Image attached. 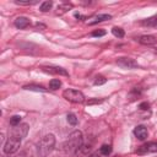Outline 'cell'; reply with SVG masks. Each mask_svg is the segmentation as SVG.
<instances>
[{
    "mask_svg": "<svg viewBox=\"0 0 157 157\" xmlns=\"http://www.w3.org/2000/svg\"><path fill=\"white\" fill-rule=\"evenodd\" d=\"M27 132H28V124H26V123H22L17 126H13L11 134L9 135V137L4 145V152L6 155L15 153L18 150L21 141L27 135Z\"/></svg>",
    "mask_w": 157,
    "mask_h": 157,
    "instance_id": "obj_1",
    "label": "cell"
},
{
    "mask_svg": "<svg viewBox=\"0 0 157 157\" xmlns=\"http://www.w3.org/2000/svg\"><path fill=\"white\" fill-rule=\"evenodd\" d=\"M83 145V136L80 130H74L64 142V151L69 155H76L80 152Z\"/></svg>",
    "mask_w": 157,
    "mask_h": 157,
    "instance_id": "obj_2",
    "label": "cell"
},
{
    "mask_svg": "<svg viewBox=\"0 0 157 157\" xmlns=\"http://www.w3.org/2000/svg\"><path fill=\"white\" fill-rule=\"evenodd\" d=\"M55 146V136L53 134H48L40 139L37 145V153L39 157H47Z\"/></svg>",
    "mask_w": 157,
    "mask_h": 157,
    "instance_id": "obj_3",
    "label": "cell"
},
{
    "mask_svg": "<svg viewBox=\"0 0 157 157\" xmlns=\"http://www.w3.org/2000/svg\"><path fill=\"white\" fill-rule=\"evenodd\" d=\"M63 97L72 103H82L85 101V96L81 91L78 90H74V88H67L63 92Z\"/></svg>",
    "mask_w": 157,
    "mask_h": 157,
    "instance_id": "obj_4",
    "label": "cell"
},
{
    "mask_svg": "<svg viewBox=\"0 0 157 157\" xmlns=\"http://www.w3.org/2000/svg\"><path fill=\"white\" fill-rule=\"evenodd\" d=\"M117 64L123 67V69H134V67H137L139 64L137 61H135L132 58H128V56H120L117 59Z\"/></svg>",
    "mask_w": 157,
    "mask_h": 157,
    "instance_id": "obj_5",
    "label": "cell"
},
{
    "mask_svg": "<svg viewBox=\"0 0 157 157\" xmlns=\"http://www.w3.org/2000/svg\"><path fill=\"white\" fill-rule=\"evenodd\" d=\"M153 152H157V142H147L136 150V153L139 155H146V153H153Z\"/></svg>",
    "mask_w": 157,
    "mask_h": 157,
    "instance_id": "obj_6",
    "label": "cell"
},
{
    "mask_svg": "<svg viewBox=\"0 0 157 157\" xmlns=\"http://www.w3.org/2000/svg\"><path fill=\"white\" fill-rule=\"evenodd\" d=\"M137 40L140 44H144V45H153L157 43V37L152 34H142L137 38Z\"/></svg>",
    "mask_w": 157,
    "mask_h": 157,
    "instance_id": "obj_7",
    "label": "cell"
},
{
    "mask_svg": "<svg viewBox=\"0 0 157 157\" xmlns=\"http://www.w3.org/2000/svg\"><path fill=\"white\" fill-rule=\"evenodd\" d=\"M134 135H135L136 139H139V140H146L147 136H148V131H147V129H146L144 125H137V126L134 129Z\"/></svg>",
    "mask_w": 157,
    "mask_h": 157,
    "instance_id": "obj_8",
    "label": "cell"
},
{
    "mask_svg": "<svg viewBox=\"0 0 157 157\" xmlns=\"http://www.w3.org/2000/svg\"><path fill=\"white\" fill-rule=\"evenodd\" d=\"M13 25H15L16 28L23 29V28H27V27L31 25V21H29V18H27V17H25V16H20V17H17V18L15 20Z\"/></svg>",
    "mask_w": 157,
    "mask_h": 157,
    "instance_id": "obj_9",
    "label": "cell"
},
{
    "mask_svg": "<svg viewBox=\"0 0 157 157\" xmlns=\"http://www.w3.org/2000/svg\"><path fill=\"white\" fill-rule=\"evenodd\" d=\"M112 18V16L110 15H108V13H99V15H96V16H93L87 23L90 25V26H92V25H96V23H99V22H103V21H107V20H110Z\"/></svg>",
    "mask_w": 157,
    "mask_h": 157,
    "instance_id": "obj_10",
    "label": "cell"
},
{
    "mask_svg": "<svg viewBox=\"0 0 157 157\" xmlns=\"http://www.w3.org/2000/svg\"><path fill=\"white\" fill-rule=\"evenodd\" d=\"M43 70L47 71V72H50V74H60V75H64V76L69 75L63 67H59V66H43Z\"/></svg>",
    "mask_w": 157,
    "mask_h": 157,
    "instance_id": "obj_11",
    "label": "cell"
},
{
    "mask_svg": "<svg viewBox=\"0 0 157 157\" xmlns=\"http://www.w3.org/2000/svg\"><path fill=\"white\" fill-rule=\"evenodd\" d=\"M142 25L157 28V16H153V17H150V18H147V20H145V21H142Z\"/></svg>",
    "mask_w": 157,
    "mask_h": 157,
    "instance_id": "obj_12",
    "label": "cell"
},
{
    "mask_svg": "<svg viewBox=\"0 0 157 157\" xmlns=\"http://www.w3.org/2000/svg\"><path fill=\"white\" fill-rule=\"evenodd\" d=\"M112 152V146L110 145H102L99 147V155L102 156H108Z\"/></svg>",
    "mask_w": 157,
    "mask_h": 157,
    "instance_id": "obj_13",
    "label": "cell"
},
{
    "mask_svg": "<svg viewBox=\"0 0 157 157\" xmlns=\"http://www.w3.org/2000/svg\"><path fill=\"white\" fill-rule=\"evenodd\" d=\"M71 7H72L71 4H63V5H59V6H58V11H56V13H58V15H63L64 12H66L67 10H70Z\"/></svg>",
    "mask_w": 157,
    "mask_h": 157,
    "instance_id": "obj_14",
    "label": "cell"
},
{
    "mask_svg": "<svg viewBox=\"0 0 157 157\" xmlns=\"http://www.w3.org/2000/svg\"><path fill=\"white\" fill-rule=\"evenodd\" d=\"M52 6H53V2H52V1H44V2L40 4L39 10H40L42 12H47V11H49V10L52 9Z\"/></svg>",
    "mask_w": 157,
    "mask_h": 157,
    "instance_id": "obj_15",
    "label": "cell"
},
{
    "mask_svg": "<svg viewBox=\"0 0 157 157\" xmlns=\"http://www.w3.org/2000/svg\"><path fill=\"white\" fill-rule=\"evenodd\" d=\"M112 33L115 36V37H118V38H123L124 37V34H125V32H124V29L123 28H120V27H113V29H112Z\"/></svg>",
    "mask_w": 157,
    "mask_h": 157,
    "instance_id": "obj_16",
    "label": "cell"
},
{
    "mask_svg": "<svg viewBox=\"0 0 157 157\" xmlns=\"http://www.w3.org/2000/svg\"><path fill=\"white\" fill-rule=\"evenodd\" d=\"M60 86H61V81L59 78H53L49 82V88L50 90H58Z\"/></svg>",
    "mask_w": 157,
    "mask_h": 157,
    "instance_id": "obj_17",
    "label": "cell"
},
{
    "mask_svg": "<svg viewBox=\"0 0 157 157\" xmlns=\"http://www.w3.org/2000/svg\"><path fill=\"white\" fill-rule=\"evenodd\" d=\"M23 88L25 90H31V91H42V92L47 91L43 86H38V85H27V86H23Z\"/></svg>",
    "mask_w": 157,
    "mask_h": 157,
    "instance_id": "obj_18",
    "label": "cell"
},
{
    "mask_svg": "<svg viewBox=\"0 0 157 157\" xmlns=\"http://www.w3.org/2000/svg\"><path fill=\"white\" fill-rule=\"evenodd\" d=\"M66 118H67V123H69V124H71V125H77L78 119H77V117H76L74 113H69Z\"/></svg>",
    "mask_w": 157,
    "mask_h": 157,
    "instance_id": "obj_19",
    "label": "cell"
},
{
    "mask_svg": "<svg viewBox=\"0 0 157 157\" xmlns=\"http://www.w3.org/2000/svg\"><path fill=\"white\" fill-rule=\"evenodd\" d=\"M21 124V117L20 115H13L10 118V125L11 126H17Z\"/></svg>",
    "mask_w": 157,
    "mask_h": 157,
    "instance_id": "obj_20",
    "label": "cell"
},
{
    "mask_svg": "<svg viewBox=\"0 0 157 157\" xmlns=\"http://www.w3.org/2000/svg\"><path fill=\"white\" fill-rule=\"evenodd\" d=\"M105 77H103V76H97L96 77V80H94V85L96 86H99V85H103V83H105Z\"/></svg>",
    "mask_w": 157,
    "mask_h": 157,
    "instance_id": "obj_21",
    "label": "cell"
},
{
    "mask_svg": "<svg viewBox=\"0 0 157 157\" xmlns=\"http://www.w3.org/2000/svg\"><path fill=\"white\" fill-rule=\"evenodd\" d=\"M91 34H92L93 37H102V36L105 34V31H104V29H96V31H93Z\"/></svg>",
    "mask_w": 157,
    "mask_h": 157,
    "instance_id": "obj_22",
    "label": "cell"
},
{
    "mask_svg": "<svg viewBox=\"0 0 157 157\" xmlns=\"http://www.w3.org/2000/svg\"><path fill=\"white\" fill-rule=\"evenodd\" d=\"M17 5H33V4H36L37 1L36 0H33V1H20V0H16L15 1Z\"/></svg>",
    "mask_w": 157,
    "mask_h": 157,
    "instance_id": "obj_23",
    "label": "cell"
},
{
    "mask_svg": "<svg viewBox=\"0 0 157 157\" xmlns=\"http://www.w3.org/2000/svg\"><path fill=\"white\" fill-rule=\"evenodd\" d=\"M148 107H150V104H148L147 102H144V103L140 104V108H141V109H148Z\"/></svg>",
    "mask_w": 157,
    "mask_h": 157,
    "instance_id": "obj_24",
    "label": "cell"
},
{
    "mask_svg": "<svg viewBox=\"0 0 157 157\" xmlns=\"http://www.w3.org/2000/svg\"><path fill=\"white\" fill-rule=\"evenodd\" d=\"M99 102H102V101H98V99H96V101H88V104H92V103H99Z\"/></svg>",
    "mask_w": 157,
    "mask_h": 157,
    "instance_id": "obj_25",
    "label": "cell"
},
{
    "mask_svg": "<svg viewBox=\"0 0 157 157\" xmlns=\"http://www.w3.org/2000/svg\"><path fill=\"white\" fill-rule=\"evenodd\" d=\"M97 156H98V153H93V155H91L90 157H97Z\"/></svg>",
    "mask_w": 157,
    "mask_h": 157,
    "instance_id": "obj_26",
    "label": "cell"
},
{
    "mask_svg": "<svg viewBox=\"0 0 157 157\" xmlns=\"http://www.w3.org/2000/svg\"><path fill=\"white\" fill-rule=\"evenodd\" d=\"M156 53H157V50H156Z\"/></svg>",
    "mask_w": 157,
    "mask_h": 157,
    "instance_id": "obj_27",
    "label": "cell"
}]
</instances>
